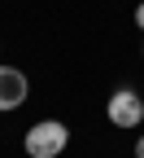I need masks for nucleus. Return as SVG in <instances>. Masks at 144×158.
<instances>
[{"label":"nucleus","mask_w":144,"mask_h":158,"mask_svg":"<svg viewBox=\"0 0 144 158\" xmlns=\"http://www.w3.org/2000/svg\"><path fill=\"white\" fill-rule=\"evenodd\" d=\"M66 145H70V127L61 123V118H39V123H31V132L22 136L26 158H57Z\"/></svg>","instance_id":"f257e3e1"},{"label":"nucleus","mask_w":144,"mask_h":158,"mask_svg":"<svg viewBox=\"0 0 144 158\" xmlns=\"http://www.w3.org/2000/svg\"><path fill=\"white\" fill-rule=\"evenodd\" d=\"M105 114H109L114 127H140V123H144V97H140L135 88H114Z\"/></svg>","instance_id":"f03ea898"},{"label":"nucleus","mask_w":144,"mask_h":158,"mask_svg":"<svg viewBox=\"0 0 144 158\" xmlns=\"http://www.w3.org/2000/svg\"><path fill=\"white\" fill-rule=\"evenodd\" d=\"M26 92H31V84H26L22 70L18 66H0V110H18L26 101Z\"/></svg>","instance_id":"7ed1b4c3"},{"label":"nucleus","mask_w":144,"mask_h":158,"mask_svg":"<svg viewBox=\"0 0 144 158\" xmlns=\"http://www.w3.org/2000/svg\"><path fill=\"white\" fill-rule=\"evenodd\" d=\"M135 27L144 31V0H140V5H135Z\"/></svg>","instance_id":"20e7f679"},{"label":"nucleus","mask_w":144,"mask_h":158,"mask_svg":"<svg viewBox=\"0 0 144 158\" xmlns=\"http://www.w3.org/2000/svg\"><path fill=\"white\" fill-rule=\"evenodd\" d=\"M135 158H144V136H140V141H135Z\"/></svg>","instance_id":"39448f33"}]
</instances>
